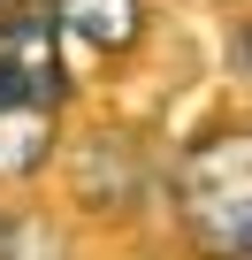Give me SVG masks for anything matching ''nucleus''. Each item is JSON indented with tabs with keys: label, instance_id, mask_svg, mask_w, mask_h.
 <instances>
[{
	"label": "nucleus",
	"instance_id": "f257e3e1",
	"mask_svg": "<svg viewBox=\"0 0 252 260\" xmlns=\"http://www.w3.org/2000/svg\"><path fill=\"white\" fill-rule=\"evenodd\" d=\"M176 214L199 252L252 260V130H214L176 169Z\"/></svg>",
	"mask_w": 252,
	"mask_h": 260
},
{
	"label": "nucleus",
	"instance_id": "f03ea898",
	"mask_svg": "<svg viewBox=\"0 0 252 260\" xmlns=\"http://www.w3.org/2000/svg\"><path fill=\"white\" fill-rule=\"evenodd\" d=\"M46 23H54V39H69V46L122 54V46L138 39V0H46Z\"/></svg>",
	"mask_w": 252,
	"mask_h": 260
},
{
	"label": "nucleus",
	"instance_id": "7ed1b4c3",
	"mask_svg": "<svg viewBox=\"0 0 252 260\" xmlns=\"http://www.w3.org/2000/svg\"><path fill=\"white\" fill-rule=\"evenodd\" d=\"M54 153V107H0V184L46 169Z\"/></svg>",
	"mask_w": 252,
	"mask_h": 260
},
{
	"label": "nucleus",
	"instance_id": "20e7f679",
	"mask_svg": "<svg viewBox=\"0 0 252 260\" xmlns=\"http://www.w3.org/2000/svg\"><path fill=\"white\" fill-rule=\"evenodd\" d=\"M0 260H54L46 222H31V214H0Z\"/></svg>",
	"mask_w": 252,
	"mask_h": 260
},
{
	"label": "nucleus",
	"instance_id": "39448f33",
	"mask_svg": "<svg viewBox=\"0 0 252 260\" xmlns=\"http://www.w3.org/2000/svg\"><path fill=\"white\" fill-rule=\"evenodd\" d=\"M229 69H237V84H244V92H252V23H244V31H237V54H229Z\"/></svg>",
	"mask_w": 252,
	"mask_h": 260
},
{
	"label": "nucleus",
	"instance_id": "423d86ee",
	"mask_svg": "<svg viewBox=\"0 0 252 260\" xmlns=\"http://www.w3.org/2000/svg\"><path fill=\"white\" fill-rule=\"evenodd\" d=\"M0 16H8V0H0Z\"/></svg>",
	"mask_w": 252,
	"mask_h": 260
}]
</instances>
